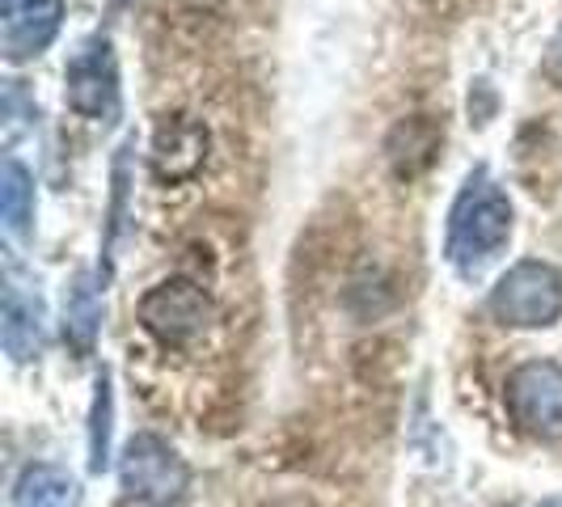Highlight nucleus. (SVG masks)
I'll return each mask as SVG.
<instances>
[{"label":"nucleus","mask_w":562,"mask_h":507,"mask_svg":"<svg viewBox=\"0 0 562 507\" xmlns=\"http://www.w3.org/2000/svg\"><path fill=\"white\" fill-rule=\"evenodd\" d=\"M512 228H516V207L507 191L486 173L474 169L465 178V187L457 191L449 207V228H445V254H449L452 271L474 280L482 275L512 241Z\"/></svg>","instance_id":"1"},{"label":"nucleus","mask_w":562,"mask_h":507,"mask_svg":"<svg viewBox=\"0 0 562 507\" xmlns=\"http://www.w3.org/2000/svg\"><path fill=\"white\" fill-rule=\"evenodd\" d=\"M119 482H123V495L140 507H178L191 491V465L178 457L169 440L140 431L127 440V449L119 457Z\"/></svg>","instance_id":"2"},{"label":"nucleus","mask_w":562,"mask_h":507,"mask_svg":"<svg viewBox=\"0 0 562 507\" xmlns=\"http://www.w3.org/2000/svg\"><path fill=\"white\" fill-rule=\"evenodd\" d=\"M486 305L495 313V322L516 326V330L554 326L562 317V271L541 258H525L499 275Z\"/></svg>","instance_id":"3"},{"label":"nucleus","mask_w":562,"mask_h":507,"mask_svg":"<svg viewBox=\"0 0 562 507\" xmlns=\"http://www.w3.org/2000/svg\"><path fill=\"white\" fill-rule=\"evenodd\" d=\"M136 317L161 347H187L212 326V296L195 280L153 283L136 305Z\"/></svg>","instance_id":"4"},{"label":"nucleus","mask_w":562,"mask_h":507,"mask_svg":"<svg viewBox=\"0 0 562 507\" xmlns=\"http://www.w3.org/2000/svg\"><path fill=\"white\" fill-rule=\"evenodd\" d=\"M504 406L512 422L537 440H562V364L529 360L507 376Z\"/></svg>","instance_id":"5"},{"label":"nucleus","mask_w":562,"mask_h":507,"mask_svg":"<svg viewBox=\"0 0 562 507\" xmlns=\"http://www.w3.org/2000/svg\"><path fill=\"white\" fill-rule=\"evenodd\" d=\"M64 98L81 119L119 114V64L106 34H89L64 64Z\"/></svg>","instance_id":"6"},{"label":"nucleus","mask_w":562,"mask_h":507,"mask_svg":"<svg viewBox=\"0 0 562 507\" xmlns=\"http://www.w3.org/2000/svg\"><path fill=\"white\" fill-rule=\"evenodd\" d=\"M64 22V0H4V59L22 64V59L43 56L59 34Z\"/></svg>","instance_id":"7"},{"label":"nucleus","mask_w":562,"mask_h":507,"mask_svg":"<svg viewBox=\"0 0 562 507\" xmlns=\"http://www.w3.org/2000/svg\"><path fill=\"white\" fill-rule=\"evenodd\" d=\"M207 161V127L199 119H166L153 136V173L161 182H187Z\"/></svg>","instance_id":"8"},{"label":"nucleus","mask_w":562,"mask_h":507,"mask_svg":"<svg viewBox=\"0 0 562 507\" xmlns=\"http://www.w3.org/2000/svg\"><path fill=\"white\" fill-rule=\"evenodd\" d=\"M4 351L13 356V364H30L43 356V342H47V309L38 301V292L26 283L9 280L4 288Z\"/></svg>","instance_id":"9"},{"label":"nucleus","mask_w":562,"mask_h":507,"mask_svg":"<svg viewBox=\"0 0 562 507\" xmlns=\"http://www.w3.org/2000/svg\"><path fill=\"white\" fill-rule=\"evenodd\" d=\"M98 330H102V280L93 271H81L64 296V342L77 356H89Z\"/></svg>","instance_id":"10"},{"label":"nucleus","mask_w":562,"mask_h":507,"mask_svg":"<svg viewBox=\"0 0 562 507\" xmlns=\"http://www.w3.org/2000/svg\"><path fill=\"white\" fill-rule=\"evenodd\" d=\"M13 507H81V482L59 465H26L13 482Z\"/></svg>","instance_id":"11"},{"label":"nucleus","mask_w":562,"mask_h":507,"mask_svg":"<svg viewBox=\"0 0 562 507\" xmlns=\"http://www.w3.org/2000/svg\"><path fill=\"white\" fill-rule=\"evenodd\" d=\"M0 221L9 237H30L34 228V173L18 157H4L0 169Z\"/></svg>","instance_id":"12"},{"label":"nucleus","mask_w":562,"mask_h":507,"mask_svg":"<svg viewBox=\"0 0 562 507\" xmlns=\"http://www.w3.org/2000/svg\"><path fill=\"white\" fill-rule=\"evenodd\" d=\"M114 394H111V376L98 372V385H93V410H89V470L102 474L111 465V431H114Z\"/></svg>","instance_id":"13"},{"label":"nucleus","mask_w":562,"mask_h":507,"mask_svg":"<svg viewBox=\"0 0 562 507\" xmlns=\"http://www.w3.org/2000/svg\"><path fill=\"white\" fill-rule=\"evenodd\" d=\"M541 72H546V81L559 84V89H562V26H559V34L550 38L546 56H541Z\"/></svg>","instance_id":"14"},{"label":"nucleus","mask_w":562,"mask_h":507,"mask_svg":"<svg viewBox=\"0 0 562 507\" xmlns=\"http://www.w3.org/2000/svg\"><path fill=\"white\" fill-rule=\"evenodd\" d=\"M541 507H562V499H546Z\"/></svg>","instance_id":"15"}]
</instances>
